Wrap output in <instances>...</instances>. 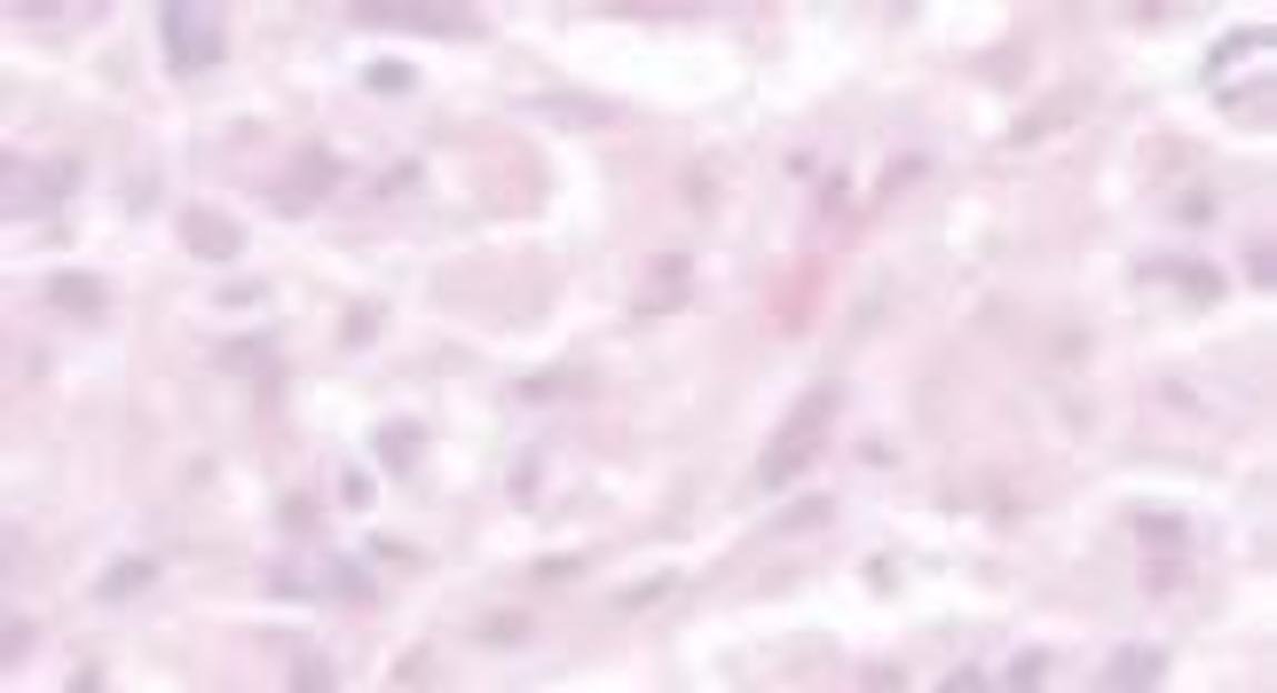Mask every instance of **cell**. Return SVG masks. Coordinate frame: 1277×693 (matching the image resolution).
<instances>
[{"label": "cell", "instance_id": "cell-1", "mask_svg": "<svg viewBox=\"0 0 1277 693\" xmlns=\"http://www.w3.org/2000/svg\"><path fill=\"white\" fill-rule=\"evenodd\" d=\"M221 9H213V0H206V9H198V0H166V9H158V40H166V71H213L221 63Z\"/></svg>", "mask_w": 1277, "mask_h": 693}, {"label": "cell", "instance_id": "cell-2", "mask_svg": "<svg viewBox=\"0 0 1277 693\" xmlns=\"http://www.w3.org/2000/svg\"><path fill=\"white\" fill-rule=\"evenodd\" d=\"M836 402H844V386H812V394L797 402V418L781 425V442L765 450V465H757V481H765V489H789V481L812 465V450H820V433H828Z\"/></svg>", "mask_w": 1277, "mask_h": 693}, {"label": "cell", "instance_id": "cell-3", "mask_svg": "<svg viewBox=\"0 0 1277 693\" xmlns=\"http://www.w3.org/2000/svg\"><path fill=\"white\" fill-rule=\"evenodd\" d=\"M79 182H88V165H79V158H9V165H0L9 213H56Z\"/></svg>", "mask_w": 1277, "mask_h": 693}, {"label": "cell", "instance_id": "cell-4", "mask_svg": "<svg viewBox=\"0 0 1277 693\" xmlns=\"http://www.w3.org/2000/svg\"><path fill=\"white\" fill-rule=\"evenodd\" d=\"M363 24H402V32H435V40H473L481 32V17L473 9H402V0H395V9H356Z\"/></svg>", "mask_w": 1277, "mask_h": 693}, {"label": "cell", "instance_id": "cell-5", "mask_svg": "<svg viewBox=\"0 0 1277 693\" xmlns=\"http://www.w3.org/2000/svg\"><path fill=\"white\" fill-rule=\"evenodd\" d=\"M331 182H339V158H331V150H300V165H292V182H277L269 198H277L285 213H308V205H316V198H323Z\"/></svg>", "mask_w": 1277, "mask_h": 693}, {"label": "cell", "instance_id": "cell-6", "mask_svg": "<svg viewBox=\"0 0 1277 693\" xmlns=\"http://www.w3.org/2000/svg\"><path fill=\"white\" fill-rule=\"evenodd\" d=\"M182 244L206 252V260H237V252H245V229H237L229 213H190V221H182Z\"/></svg>", "mask_w": 1277, "mask_h": 693}, {"label": "cell", "instance_id": "cell-7", "mask_svg": "<svg viewBox=\"0 0 1277 693\" xmlns=\"http://www.w3.org/2000/svg\"><path fill=\"white\" fill-rule=\"evenodd\" d=\"M1159 670H1167V654H1159V646H1120L1113 662H1104V685H1151Z\"/></svg>", "mask_w": 1277, "mask_h": 693}, {"label": "cell", "instance_id": "cell-8", "mask_svg": "<svg viewBox=\"0 0 1277 693\" xmlns=\"http://www.w3.org/2000/svg\"><path fill=\"white\" fill-rule=\"evenodd\" d=\"M150 575H158V560H111V568H103V583H96V599H111V606H119V599H127V591H142Z\"/></svg>", "mask_w": 1277, "mask_h": 693}, {"label": "cell", "instance_id": "cell-9", "mask_svg": "<svg viewBox=\"0 0 1277 693\" xmlns=\"http://www.w3.org/2000/svg\"><path fill=\"white\" fill-rule=\"evenodd\" d=\"M1136 536H1144L1151 552H1183V544H1190L1183 512H1136Z\"/></svg>", "mask_w": 1277, "mask_h": 693}, {"label": "cell", "instance_id": "cell-10", "mask_svg": "<svg viewBox=\"0 0 1277 693\" xmlns=\"http://www.w3.org/2000/svg\"><path fill=\"white\" fill-rule=\"evenodd\" d=\"M418 450H426V433H418V425H387V433H379L387 473H410V465H418Z\"/></svg>", "mask_w": 1277, "mask_h": 693}, {"label": "cell", "instance_id": "cell-11", "mask_svg": "<svg viewBox=\"0 0 1277 693\" xmlns=\"http://www.w3.org/2000/svg\"><path fill=\"white\" fill-rule=\"evenodd\" d=\"M48 300H56V308H79V315H103V284H96V277H56Z\"/></svg>", "mask_w": 1277, "mask_h": 693}, {"label": "cell", "instance_id": "cell-12", "mask_svg": "<svg viewBox=\"0 0 1277 693\" xmlns=\"http://www.w3.org/2000/svg\"><path fill=\"white\" fill-rule=\"evenodd\" d=\"M1261 48H1269V32H1230V40H1223V48L1207 56V79H1223V71H1230L1238 56H1261Z\"/></svg>", "mask_w": 1277, "mask_h": 693}, {"label": "cell", "instance_id": "cell-13", "mask_svg": "<svg viewBox=\"0 0 1277 693\" xmlns=\"http://www.w3.org/2000/svg\"><path fill=\"white\" fill-rule=\"evenodd\" d=\"M363 87H371V96H410V87H418V71H410V63H371V71H363Z\"/></svg>", "mask_w": 1277, "mask_h": 693}, {"label": "cell", "instance_id": "cell-14", "mask_svg": "<svg viewBox=\"0 0 1277 693\" xmlns=\"http://www.w3.org/2000/svg\"><path fill=\"white\" fill-rule=\"evenodd\" d=\"M323 583H331V591H348V599H356V606H363V599H371V575H363V568H356V560H323Z\"/></svg>", "mask_w": 1277, "mask_h": 693}, {"label": "cell", "instance_id": "cell-15", "mask_svg": "<svg viewBox=\"0 0 1277 693\" xmlns=\"http://www.w3.org/2000/svg\"><path fill=\"white\" fill-rule=\"evenodd\" d=\"M221 363H229V371H269V339H229Z\"/></svg>", "mask_w": 1277, "mask_h": 693}, {"label": "cell", "instance_id": "cell-16", "mask_svg": "<svg viewBox=\"0 0 1277 693\" xmlns=\"http://www.w3.org/2000/svg\"><path fill=\"white\" fill-rule=\"evenodd\" d=\"M1175 221H1183V229H1207V221H1215V190H1190V198L1175 205Z\"/></svg>", "mask_w": 1277, "mask_h": 693}, {"label": "cell", "instance_id": "cell-17", "mask_svg": "<svg viewBox=\"0 0 1277 693\" xmlns=\"http://www.w3.org/2000/svg\"><path fill=\"white\" fill-rule=\"evenodd\" d=\"M655 277H662V292H655V308H670L678 292H687V260H678V252H670V260H662V269H655Z\"/></svg>", "mask_w": 1277, "mask_h": 693}, {"label": "cell", "instance_id": "cell-18", "mask_svg": "<svg viewBox=\"0 0 1277 693\" xmlns=\"http://www.w3.org/2000/svg\"><path fill=\"white\" fill-rule=\"evenodd\" d=\"M828 512H836L828 496H812V504H789V512H781V529H820V520H828Z\"/></svg>", "mask_w": 1277, "mask_h": 693}, {"label": "cell", "instance_id": "cell-19", "mask_svg": "<svg viewBox=\"0 0 1277 693\" xmlns=\"http://www.w3.org/2000/svg\"><path fill=\"white\" fill-rule=\"evenodd\" d=\"M1175 277H1183V292H1190V300H1215V292H1223V277H1215V269H1175Z\"/></svg>", "mask_w": 1277, "mask_h": 693}, {"label": "cell", "instance_id": "cell-20", "mask_svg": "<svg viewBox=\"0 0 1277 693\" xmlns=\"http://www.w3.org/2000/svg\"><path fill=\"white\" fill-rule=\"evenodd\" d=\"M1041 670H1049L1041 646H1034V654H1017V662H1009V685H1041Z\"/></svg>", "mask_w": 1277, "mask_h": 693}, {"label": "cell", "instance_id": "cell-21", "mask_svg": "<svg viewBox=\"0 0 1277 693\" xmlns=\"http://www.w3.org/2000/svg\"><path fill=\"white\" fill-rule=\"evenodd\" d=\"M1246 269H1254V284L1269 292V284H1277V244H1254V260H1246Z\"/></svg>", "mask_w": 1277, "mask_h": 693}, {"label": "cell", "instance_id": "cell-22", "mask_svg": "<svg viewBox=\"0 0 1277 693\" xmlns=\"http://www.w3.org/2000/svg\"><path fill=\"white\" fill-rule=\"evenodd\" d=\"M292 685H300V693H316V685H331V662H316V654H308V662L292 670Z\"/></svg>", "mask_w": 1277, "mask_h": 693}, {"label": "cell", "instance_id": "cell-23", "mask_svg": "<svg viewBox=\"0 0 1277 693\" xmlns=\"http://www.w3.org/2000/svg\"><path fill=\"white\" fill-rule=\"evenodd\" d=\"M662 591H670V575H655V583H631V591H623V606H655Z\"/></svg>", "mask_w": 1277, "mask_h": 693}, {"label": "cell", "instance_id": "cell-24", "mask_svg": "<svg viewBox=\"0 0 1277 693\" xmlns=\"http://www.w3.org/2000/svg\"><path fill=\"white\" fill-rule=\"evenodd\" d=\"M371 331H379V315H371V308H356V315H348V346H363Z\"/></svg>", "mask_w": 1277, "mask_h": 693}]
</instances>
